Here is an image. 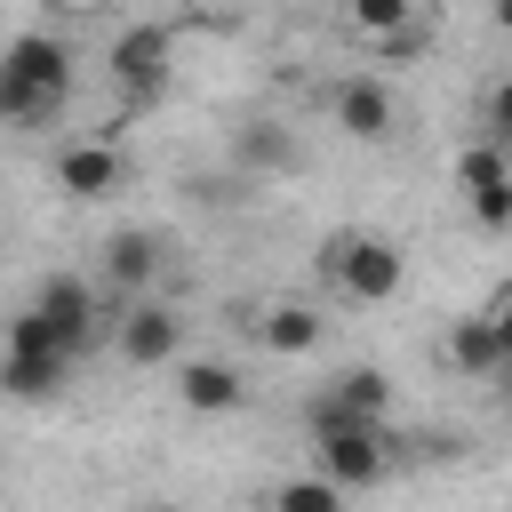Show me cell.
<instances>
[{
  "mask_svg": "<svg viewBox=\"0 0 512 512\" xmlns=\"http://www.w3.org/2000/svg\"><path fill=\"white\" fill-rule=\"evenodd\" d=\"M72 96V40L64 32H16L0 48V128H40Z\"/></svg>",
  "mask_w": 512,
  "mask_h": 512,
  "instance_id": "1",
  "label": "cell"
},
{
  "mask_svg": "<svg viewBox=\"0 0 512 512\" xmlns=\"http://www.w3.org/2000/svg\"><path fill=\"white\" fill-rule=\"evenodd\" d=\"M312 256H320V280L344 304H392L408 288V248L392 232H376V224H336Z\"/></svg>",
  "mask_w": 512,
  "mask_h": 512,
  "instance_id": "2",
  "label": "cell"
},
{
  "mask_svg": "<svg viewBox=\"0 0 512 512\" xmlns=\"http://www.w3.org/2000/svg\"><path fill=\"white\" fill-rule=\"evenodd\" d=\"M304 424H312V464H320L344 496H360V488H376V480L392 472V432H384V416H344V408L312 400Z\"/></svg>",
  "mask_w": 512,
  "mask_h": 512,
  "instance_id": "3",
  "label": "cell"
},
{
  "mask_svg": "<svg viewBox=\"0 0 512 512\" xmlns=\"http://www.w3.org/2000/svg\"><path fill=\"white\" fill-rule=\"evenodd\" d=\"M72 376V352H64V336L24 304L8 328H0V392L8 400H48L56 384Z\"/></svg>",
  "mask_w": 512,
  "mask_h": 512,
  "instance_id": "4",
  "label": "cell"
},
{
  "mask_svg": "<svg viewBox=\"0 0 512 512\" xmlns=\"http://www.w3.org/2000/svg\"><path fill=\"white\" fill-rule=\"evenodd\" d=\"M448 184H456V200H464V216H472L480 232H512V144L472 136V144L448 160Z\"/></svg>",
  "mask_w": 512,
  "mask_h": 512,
  "instance_id": "5",
  "label": "cell"
},
{
  "mask_svg": "<svg viewBox=\"0 0 512 512\" xmlns=\"http://www.w3.org/2000/svg\"><path fill=\"white\" fill-rule=\"evenodd\" d=\"M112 352L128 368H176L184 360V312L160 296H120L112 312Z\"/></svg>",
  "mask_w": 512,
  "mask_h": 512,
  "instance_id": "6",
  "label": "cell"
},
{
  "mask_svg": "<svg viewBox=\"0 0 512 512\" xmlns=\"http://www.w3.org/2000/svg\"><path fill=\"white\" fill-rule=\"evenodd\" d=\"M328 128L344 144H392L400 136V96L384 88V72H344L328 88Z\"/></svg>",
  "mask_w": 512,
  "mask_h": 512,
  "instance_id": "7",
  "label": "cell"
},
{
  "mask_svg": "<svg viewBox=\"0 0 512 512\" xmlns=\"http://www.w3.org/2000/svg\"><path fill=\"white\" fill-rule=\"evenodd\" d=\"M104 64H112V88H120L128 104H152V96L168 88V72H176V32H168V24H128Z\"/></svg>",
  "mask_w": 512,
  "mask_h": 512,
  "instance_id": "8",
  "label": "cell"
},
{
  "mask_svg": "<svg viewBox=\"0 0 512 512\" xmlns=\"http://www.w3.org/2000/svg\"><path fill=\"white\" fill-rule=\"evenodd\" d=\"M344 32L376 48L384 64H400L424 48V0H344Z\"/></svg>",
  "mask_w": 512,
  "mask_h": 512,
  "instance_id": "9",
  "label": "cell"
},
{
  "mask_svg": "<svg viewBox=\"0 0 512 512\" xmlns=\"http://www.w3.org/2000/svg\"><path fill=\"white\" fill-rule=\"evenodd\" d=\"M56 192L64 200H112L120 192V176H128V160H120V144L112 136H72L64 152H56Z\"/></svg>",
  "mask_w": 512,
  "mask_h": 512,
  "instance_id": "10",
  "label": "cell"
},
{
  "mask_svg": "<svg viewBox=\"0 0 512 512\" xmlns=\"http://www.w3.org/2000/svg\"><path fill=\"white\" fill-rule=\"evenodd\" d=\"M32 312L64 336V352L80 360L96 336H104V304H96V288L88 280H72V272H56V280H40V296H32Z\"/></svg>",
  "mask_w": 512,
  "mask_h": 512,
  "instance_id": "11",
  "label": "cell"
},
{
  "mask_svg": "<svg viewBox=\"0 0 512 512\" xmlns=\"http://www.w3.org/2000/svg\"><path fill=\"white\" fill-rule=\"evenodd\" d=\"M256 344L280 360H312L328 344V312L312 296H272V304H256Z\"/></svg>",
  "mask_w": 512,
  "mask_h": 512,
  "instance_id": "12",
  "label": "cell"
},
{
  "mask_svg": "<svg viewBox=\"0 0 512 512\" xmlns=\"http://www.w3.org/2000/svg\"><path fill=\"white\" fill-rule=\"evenodd\" d=\"M176 400H184L192 416H232V408L248 400V376H240L232 360H216V352H184V360H176Z\"/></svg>",
  "mask_w": 512,
  "mask_h": 512,
  "instance_id": "13",
  "label": "cell"
},
{
  "mask_svg": "<svg viewBox=\"0 0 512 512\" xmlns=\"http://www.w3.org/2000/svg\"><path fill=\"white\" fill-rule=\"evenodd\" d=\"M160 232H144V224H128V232H112L104 240V288L112 296H152L160 288Z\"/></svg>",
  "mask_w": 512,
  "mask_h": 512,
  "instance_id": "14",
  "label": "cell"
},
{
  "mask_svg": "<svg viewBox=\"0 0 512 512\" xmlns=\"http://www.w3.org/2000/svg\"><path fill=\"white\" fill-rule=\"evenodd\" d=\"M312 400H328V408H344V416H392V376H384V368H336Z\"/></svg>",
  "mask_w": 512,
  "mask_h": 512,
  "instance_id": "15",
  "label": "cell"
},
{
  "mask_svg": "<svg viewBox=\"0 0 512 512\" xmlns=\"http://www.w3.org/2000/svg\"><path fill=\"white\" fill-rule=\"evenodd\" d=\"M440 360L456 368V376H496V328L480 320V312H464V320H448V336H440Z\"/></svg>",
  "mask_w": 512,
  "mask_h": 512,
  "instance_id": "16",
  "label": "cell"
},
{
  "mask_svg": "<svg viewBox=\"0 0 512 512\" xmlns=\"http://www.w3.org/2000/svg\"><path fill=\"white\" fill-rule=\"evenodd\" d=\"M272 504H280V512H336V504H344V488L312 464L304 480H280V488H272Z\"/></svg>",
  "mask_w": 512,
  "mask_h": 512,
  "instance_id": "17",
  "label": "cell"
},
{
  "mask_svg": "<svg viewBox=\"0 0 512 512\" xmlns=\"http://www.w3.org/2000/svg\"><path fill=\"white\" fill-rule=\"evenodd\" d=\"M472 136H496V144H512V72H496L488 88H480V128Z\"/></svg>",
  "mask_w": 512,
  "mask_h": 512,
  "instance_id": "18",
  "label": "cell"
},
{
  "mask_svg": "<svg viewBox=\"0 0 512 512\" xmlns=\"http://www.w3.org/2000/svg\"><path fill=\"white\" fill-rule=\"evenodd\" d=\"M480 320L496 328V352H512V288H496V296L480 304Z\"/></svg>",
  "mask_w": 512,
  "mask_h": 512,
  "instance_id": "19",
  "label": "cell"
},
{
  "mask_svg": "<svg viewBox=\"0 0 512 512\" xmlns=\"http://www.w3.org/2000/svg\"><path fill=\"white\" fill-rule=\"evenodd\" d=\"M240 152H248V160H288V144H280V128H256V136H248Z\"/></svg>",
  "mask_w": 512,
  "mask_h": 512,
  "instance_id": "20",
  "label": "cell"
},
{
  "mask_svg": "<svg viewBox=\"0 0 512 512\" xmlns=\"http://www.w3.org/2000/svg\"><path fill=\"white\" fill-rule=\"evenodd\" d=\"M488 384H496V392H504V400H512V352H504V360H496V376H488Z\"/></svg>",
  "mask_w": 512,
  "mask_h": 512,
  "instance_id": "21",
  "label": "cell"
},
{
  "mask_svg": "<svg viewBox=\"0 0 512 512\" xmlns=\"http://www.w3.org/2000/svg\"><path fill=\"white\" fill-rule=\"evenodd\" d=\"M488 16H496V32H512V0H488Z\"/></svg>",
  "mask_w": 512,
  "mask_h": 512,
  "instance_id": "22",
  "label": "cell"
}]
</instances>
